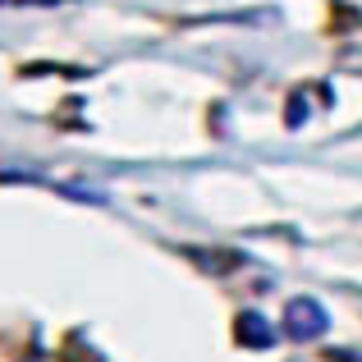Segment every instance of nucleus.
I'll use <instances>...</instances> for the list:
<instances>
[{"mask_svg":"<svg viewBox=\"0 0 362 362\" xmlns=\"http://www.w3.org/2000/svg\"><path fill=\"white\" fill-rule=\"evenodd\" d=\"M239 335L247 339V344H271V335H266V326H262V317H257V312H247L243 317V330Z\"/></svg>","mask_w":362,"mask_h":362,"instance_id":"f03ea898","label":"nucleus"},{"mask_svg":"<svg viewBox=\"0 0 362 362\" xmlns=\"http://www.w3.org/2000/svg\"><path fill=\"white\" fill-rule=\"evenodd\" d=\"M330 326V312L321 308L317 298H293L289 308H284V335L298 339V344H308V339H321Z\"/></svg>","mask_w":362,"mask_h":362,"instance_id":"f257e3e1","label":"nucleus"}]
</instances>
